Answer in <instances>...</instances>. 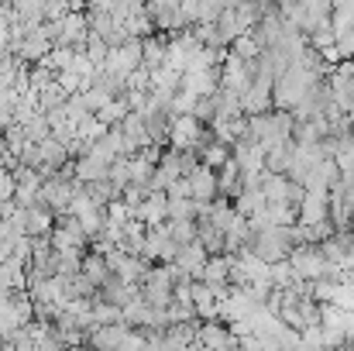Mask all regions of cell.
I'll return each instance as SVG.
<instances>
[{"instance_id":"obj_1","label":"cell","mask_w":354,"mask_h":351,"mask_svg":"<svg viewBox=\"0 0 354 351\" xmlns=\"http://www.w3.org/2000/svg\"><path fill=\"white\" fill-rule=\"evenodd\" d=\"M289 265H292V272H296L299 282H317V279H324L327 269H330V262L324 258L320 244H303V248H296V251L289 255Z\"/></svg>"},{"instance_id":"obj_2","label":"cell","mask_w":354,"mask_h":351,"mask_svg":"<svg viewBox=\"0 0 354 351\" xmlns=\"http://www.w3.org/2000/svg\"><path fill=\"white\" fill-rule=\"evenodd\" d=\"M196 341H200L207 351H241V341L234 338V331H231L227 324H221V321H207V324H200Z\"/></svg>"},{"instance_id":"obj_3","label":"cell","mask_w":354,"mask_h":351,"mask_svg":"<svg viewBox=\"0 0 354 351\" xmlns=\"http://www.w3.org/2000/svg\"><path fill=\"white\" fill-rule=\"evenodd\" d=\"M330 221V193H306L303 207H299V224L303 228H317Z\"/></svg>"},{"instance_id":"obj_4","label":"cell","mask_w":354,"mask_h":351,"mask_svg":"<svg viewBox=\"0 0 354 351\" xmlns=\"http://www.w3.org/2000/svg\"><path fill=\"white\" fill-rule=\"evenodd\" d=\"M207 262H210V255H207V248L196 241V244H186V248H179V258H176V265L189 276V279H203V272H207Z\"/></svg>"},{"instance_id":"obj_5","label":"cell","mask_w":354,"mask_h":351,"mask_svg":"<svg viewBox=\"0 0 354 351\" xmlns=\"http://www.w3.org/2000/svg\"><path fill=\"white\" fill-rule=\"evenodd\" d=\"M189 179V190H193V200H200V204H214L217 197H221V190H217V172L214 169H207V165H200L193 176H186Z\"/></svg>"},{"instance_id":"obj_6","label":"cell","mask_w":354,"mask_h":351,"mask_svg":"<svg viewBox=\"0 0 354 351\" xmlns=\"http://www.w3.org/2000/svg\"><path fill=\"white\" fill-rule=\"evenodd\" d=\"M24 228H28V237H48V234L55 231V214L48 207L24 210Z\"/></svg>"},{"instance_id":"obj_7","label":"cell","mask_w":354,"mask_h":351,"mask_svg":"<svg viewBox=\"0 0 354 351\" xmlns=\"http://www.w3.org/2000/svg\"><path fill=\"white\" fill-rule=\"evenodd\" d=\"M73 165H76V179H80L83 186L104 183V179H107V172H111V165H107V162H100V159H93V155H86V159H76Z\"/></svg>"},{"instance_id":"obj_8","label":"cell","mask_w":354,"mask_h":351,"mask_svg":"<svg viewBox=\"0 0 354 351\" xmlns=\"http://www.w3.org/2000/svg\"><path fill=\"white\" fill-rule=\"evenodd\" d=\"M83 276H86V279L93 282V289L100 293V289H104V282H107L114 272H111V265H107V258H104V255L86 251V258H83Z\"/></svg>"},{"instance_id":"obj_9","label":"cell","mask_w":354,"mask_h":351,"mask_svg":"<svg viewBox=\"0 0 354 351\" xmlns=\"http://www.w3.org/2000/svg\"><path fill=\"white\" fill-rule=\"evenodd\" d=\"M330 28H334L337 42H341L344 35H351L354 31V3H337V7L330 10Z\"/></svg>"},{"instance_id":"obj_10","label":"cell","mask_w":354,"mask_h":351,"mask_svg":"<svg viewBox=\"0 0 354 351\" xmlns=\"http://www.w3.org/2000/svg\"><path fill=\"white\" fill-rule=\"evenodd\" d=\"M155 169H158V165H155L145 152H141V155H134V159H131V183H138V186H148V190H151Z\"/></svg>"},{"instance_id":"obj_11","label":"cell","mask_w":354,"mask_h":351,"mask_svg":"<svg viewBox=\"0 0 354 351\" xmlns=\"http://www.w3.org/2000/svg\"><path fill=\"white\" fill-rule=\"evenodd\" d=\"M127 114H131V104H127V97H120V100H111V104L97 114V120H100L104 127H120V124L127 120Z\"/></svg>"},{"instance_id":"obj_12","label":"cell","mask_w":354,"mask_h":351,"mask_svg":"<svg viewBox=\"0 0 354 351\" xmlns=\"http://www.w3.org/2000/svg\"><path fill=\"white\" fill-rule=\"evenodd\" d=\"M17 104H21V93H14V90L0 93V131L14 127V114H17Z\"/></svg>"},{"instance_id":"obj_13","label":"cell","mask_w":354,"mask_h":351,"mask_svg":"<svg viewBox=\"0 0 354 351\" xmlns=\"http://www.w3.org/2000/svg\"><path fill=\"white\" fill-rule=\"evenodd\" d=\"M107 179H111V183L118 186L120 193H124V190L131 186V159H127V155H120L118 162L111 165V172H107Z\"/></svg>"},{"instance_id":"obj_14","label":"cell","mask_w":354,"mask_h":351,"mask_svg":"<svg viewBox=\"0 0 354 351\" xmlns=\"http://www.w3.org/2000/svg\"><path fill=\"white\" fill-rule=\"evenodd\" d=\"M73 14V3H66V0H52V3H45V21H62V17H69Z\"/></svg>"},{"instance_id":"obj_15","label":"cell","mask_w":354,"mask_h":351,"mask_svg":"<svg viewBox=\"0 0 354 351\" xmlns=\"http://www.w3.org/2000/svg\"><path fill=\"white\" fill-rule=\"evenodd\" d=\"M186 351H207V348H203V345H200V341H196V345H193V348H186Z\"/></svg>"},{"instance_id":"obj_16","label":"cell","mask_w":354,"mask_h":351,"mask_svg":"<svg viewBox=\"0 0 354 351\" xmlns=\"http://www.w3.org/2000/svg\"><path fill=\"white\" fill-rule=\"evenodd\" d=\"M73 351H93V348H73Z\"/></svg>"},{"instance_id":"obj_17","label":"cell","mask_w":354,"mask_h":351,"mask_svg":"<svg viewBox=\"0 0 354 351\" xmlns=\"http://www.w3.org/2000/svg\"><path fill=\"white\" fill-rule=\"evenodd\" d=\"M351 231H354V217H351Z\"/></svg>"}]
</instances>
